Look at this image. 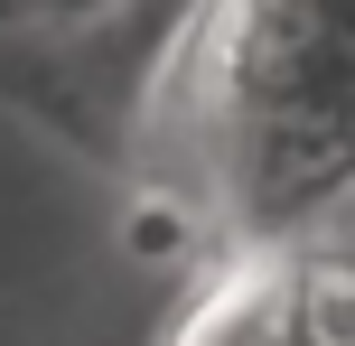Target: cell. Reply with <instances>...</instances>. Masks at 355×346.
I'll return each instance as SVG.
<instances>
[{
    "mask_svg": "<svg viewBox=\"0 0 355 346\" xmlns=\"http://www.w3.org/2000/svg\"><path fill=\"white\" fill-rule=\"evenodd\" d=\"M178 346H309L300 328V253L290 243H243V262L206 281V300L187 309Z\"/></svg>",
    "mask_w": 355,
    "mask_h": 346,
    "instance_id": "obj_2",
    "label": "cell"
},
{
    "mask_svg": "<svg viewBox=\"0 0 355 346\" xmlns=\"http://www.w3.org/2000/svg\"><path fill=\"white\" fill-rule=\"evenodd\" d=\"M66 10H103V0H66Z\"/></svg>",
    "mask_w": 355,
    "mask_h": 346,
    "instance_id": "obj_3",
    "label": "cell"
},
{
    "mask_svg": "<svg viewBox=\"0 0 355 346\" xmlns=\"http://www.w3.org/2000/svg\"><path fill=\"white\" fill-rule=\"evenodd\" d=\"M187 122L243 243L327 234L355 206V0H215Z\"/></svg>",
    "mask_w": 355,
    "mask_h": 346,
    "instance_id": "obj_1",
    "label": "cell"
}]
</instances>
